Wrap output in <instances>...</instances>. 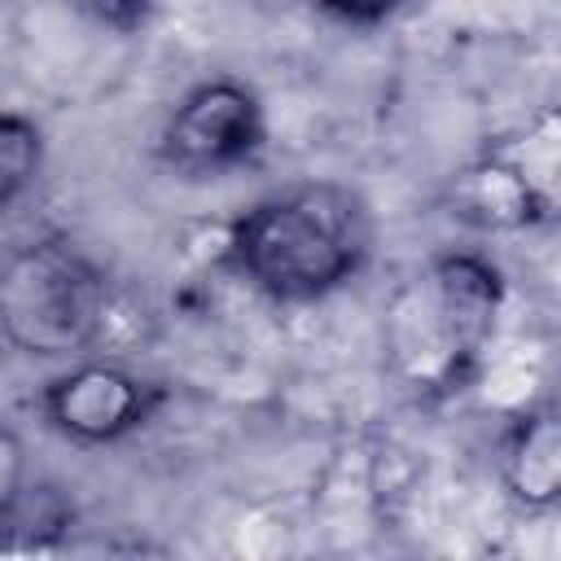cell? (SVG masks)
<instances>
[{"label":"cell","instance_id":"ba28073f","mask_svg":"<svg viewBox=\"0 0 561 561\" xmlns=\"http://www.w3.org/2000/svg\"><path fill=\"white\" fill-rule=\"evenodd\" d=\"M44 171V131L35 118L9 110L0 118V210H13Z\"/></svg>","mask_w":561,"mask_h":561},{"label":"cell","instance_id":"8992f818","mask_svg":"<svg viewBox=\"0 0 561 561\" xmlns=\"http://www.w3.org/2000/svg\"><path fill=\"white\" fill-rule=\"evenodd\" d=\"M35 408L53 434L83 447H105L153 421L162 408V386L110 359H75L66 373L39 386Z\"/></svg>","mask_w":561,"mask_h":561},{"label":"cell","instance_id":"3957f363","mask_svg":"<svg viewBox=\"0 0 561 561\" xmlns=\"http://www.w3.org/2000/svg\"><path fill=\"white\" fill-rule=\"evenodd\" d=\"M110 280L101 263L70 237H35L4 259L0 324L13 351L35 359L83 355L101 342Z\"/></svg>","mask_w":561,"mask_h":561},{"label":"cell","instance_id":"52a82bcc","mask_svg":"<svg viewBox=\"0 0 561 561\" xmlns=\"http://www.w3.org/2000/svg\"><path fill=\"white\" fill-rule=\"evenodd\" d=\"M495 469L504 495L517 508H561V403H539L513 416L500 438Z\"/></svg>","mask_w":561,"mask_h":561},{"label":"cell","instance_id":"8fae6325","mask_svg":"<svg viewBox=\"0 0 561 561\" xmlns=\"http://www.w3.org/2000/svg\"><path fill=\"white\" fill-rule=\"evenodd\" d=\"M22 443L13 430L0 434V508H9L22 495Z\"/></svg>","mask_w":561,"mask_h":561},{"label":"cell","instance_id":"6da1fadb","mask_svg":"<svg viewBox=\"0 0 561 561\" xmlns=\"http://www.w3.org/2000/svg\"><path fill=\"white\" fill-rule=\"evenodd\" d=\"M232 267L272 302H320L373 254V210L337 180H302L259 197L228 224Z\"/></svg>","mask_w":561,"mask_h":561},{"label":"cell","instance_id":"5b68a950","mask_svg":"<svg viewBox=\"0 0 561 561\" xmlns=\"http://www.w3.org/2000/svg\"><path fill=\"white\" fill-rule=\"evenodd\" d=\"M267 140V114L250 83L232 75H215L193 83L158 131V158L188 175L215 180L224 171L245 167Z\"/></svg>","mask_w":561,"mask_h":561},{"label":"cell","instance_id":"277c9868","mask_svg":"<svg viewBox=\"0 0 561 561\" xmlns=\"http://www.w3.org/2000/svg\"><path fill=\"white\" fill-rule=\"evenodd\" d=\"M451 215L482 232L561 224V101L495 131L451 180Z\"/></svg>","mask_w":561,"mask_h":561},{"label":"cell","instance_id":"7a4b0ae2","mask_svg":"<svg viewBox=\"0 0 561 561\" xmlns=\"http://www.w3.org/2000/svg\"><path fill=\"white\" fill-rule=\"evenodd\" d=\"M504 316V276L478 250L434 254L390 307V355L421 394H451L478 373Z\"/></svg>","mask_w":561,"mask_h":561},{"label":"cell","instance_id":"30bf717a","mask_svg":"<svg viewBox=\"0 0 561 561\" xmlns=\"http://www.w3.org/2000/svg\"><path fill=\"white\" fill-rule=\"evenodd\" d=\"M329 18L346 22V26H377L386 18H394L408 0H316Z\"/></svg>","mask_w":561,"mask_h":561},{"label":"cell","instance_id":"9c48e42d","mask_svg":"<svg viewBox=\"0 0 561 561\" xmlns=\"http://www.w3.org/2000/svg\"><path fill=\"white\" fill-rule=\"evenodd\" d=\"M70 9H75V13H83L88 22L105 26V31L136 35V31L153 18L158 0H70Z\"/></svg>","mask_w":561,"mask_h":561}]
</instances>
